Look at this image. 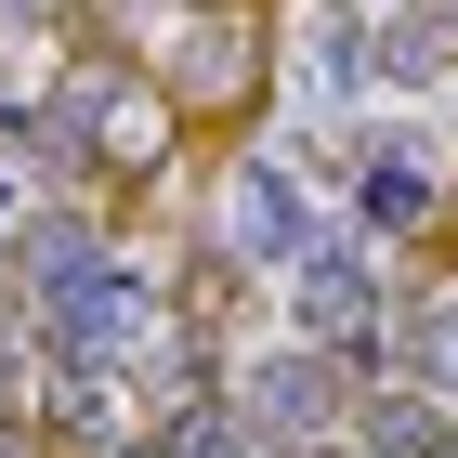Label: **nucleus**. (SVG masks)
Instances as JSON below:
<instances>
[{
    "label": "nucleus",
    "mask_w": 458,
    "mask_h": 458,
    "mask_svg": "<svg viewBox=\"0 0 458 458\" xmlns=\"http://www.w3.org/2000/svg\"><path fill=\"white\" fill-rule=\"evenodd\" d=\"M144 341H157V301H144L118 262H106V276H79L66 301H53V353H66V367H131Z\"/></svg>",
    "instance_id": "nucleus-1"
},
{
    "label": "nucleus",
    "mask_w": 458,
    "mask_h": 458,
    "mask_svg": "<svg viewBox=\"0 0 458 458\" xmlns=\"http://www.w3.org/2000/svg\"><path fill=\"white\" fill-rule=\"evenodd\" d=\"M236 236L262 249V262H301V249H315V210H301V183H288V171H236Z\"/></svg>",
    "instance_id": "nucleus-2"
},
{
    "label": "nucleus",
    "mask_w": 458,
    "mask_h": 458,
    "mask_svg": "<svg viewBox=\"0 0 458 458\" xmlns=\"http://www.w3.org/2000/svg\"><path fill=\"white\" fill-rule=\"evenodd\" d=\"M27 276H39V301H66L79 276H106V249L79 236V223H27Z\"/></svg>",
    "instance_id": "nucleus-3"
},
{
    "label": "nucleus",
    "mask_w": 458,
    "mask_h": 458,
    "mask_svg": "<svg viewBox=\"0 0 458 458\" xmlns=\"http://www.w3.org/2000/svg\"><path fill=\"white\" fill-rule=\"evenodd\" d=\"M301 301H315V327H367V276L341 249H301Z\"/></svg>",
    "instance_id": "nucleus-4"
},
{
    "label": "nucleus",
    "mask_w": 458,
    "mask_h": 458,
    "mask_svg": "<svg viewBox=\"0 0 458 458\" xmlns=\"http://www.w3.org/2000/svg\"><path fill=\"white\" fill-rule=\"evenodd\" d=\"M420 367H432V380H458V301H445V315L420 327Z\"/></svg>",
    "instance_id": "nucleus-5"
}]
</instances>
